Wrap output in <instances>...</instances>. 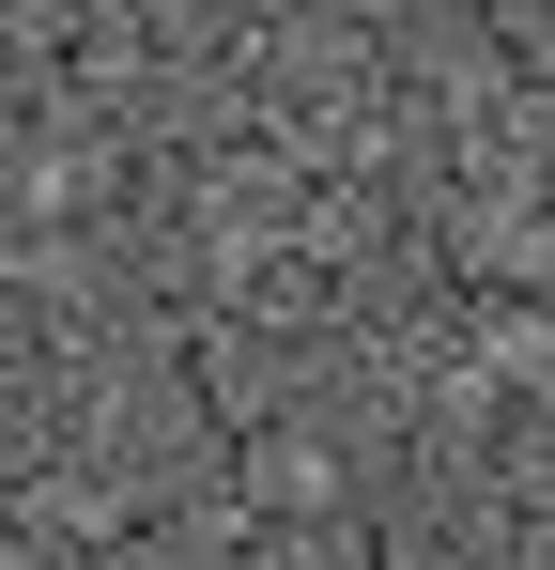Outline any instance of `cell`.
<instances>
[]
</instances>
